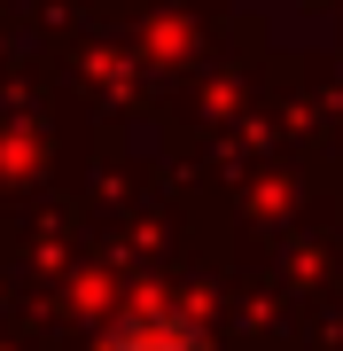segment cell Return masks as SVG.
<instances>
[{
	"label": "cell",
	"mask_w": 343,
	"mask_h": 351,
	"mask_svg": "<svg viewBox=\"0 0 343 351\" xmlns=\"http://www.w3.org/2000/svg\"><path fill=\"white\" fill-rule=\"evenodd\" d=\"M102 351H203V336H195L179 313H133Z\"/></svg>",
	"instance_id": "cell-1"
}]
</instances>
